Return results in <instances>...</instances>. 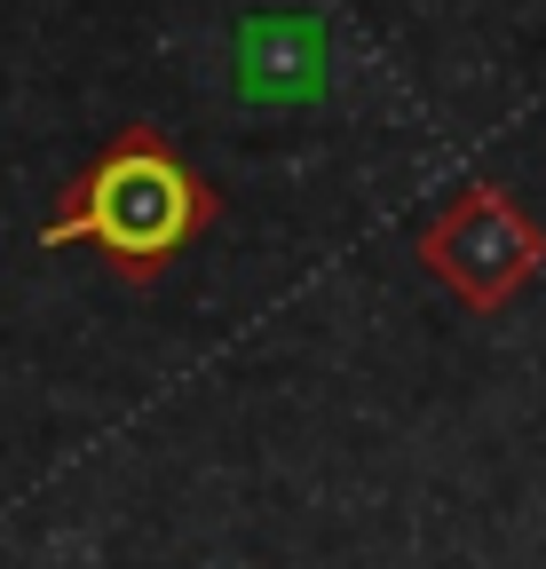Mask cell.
<instances>
[{
  "instance_id": "1",
  "label": "cell",
  "mask_w": 546,
  "mask_h": 569,
  "mask_svg": "<svg viewBox=\"0 0 546 569\" xmlns=\"http://www.w3.org/2000/svg\"><path fill=\"white\" fill-rule=\"evenodd\" d=\"M222 198L182 167V151L159 127H119L103 151L72 174L63 206L48 213L40 246H96L127 284H151L190 238L215 230Z\"/></svg>"
},
{
  "instance_id": "2",
  "label": "cell",
  "mask_w": 546,
  "mask_h": 569,
  "mask_svg": "<svg viewBox=\"0 0 546 569\" xmlns=\"http://www.w3.org/2000/svg\"><path fill=\"white\" fill-rule=\"evenodd\" d=\"M420 269L444 284V293L475 317H492L507 309L523 284L546 269V230L530 222V213L515 206V190L499 182H467L436 222L420 230Z\"/></svg>"
},
{
  "instance_id": "3",
  "label": "cell",
  "mask_w": 546,
  "mask_h": 569,
  "mask_svg": "<svg viewBox=\"0 0 546 569\" xmlns=\"http://www.w3.org/2000/svg\"><path fill=\"white\" fill-rule=\"evenodd\" d=\"M317 63H325V40H317V24H254L246 32V96H261V103H278V96H317Z\"/></svg>"
}]
</instances>
